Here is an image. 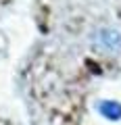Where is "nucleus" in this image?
<instances>
[{
  "label": "nucleus",
  "mask_w": 121,
  "mask_h": 125,
  "mask_svg": "<svg viewBox=\"0 0 121 125\" xmlns=\"http://www.w3.org/2000/svg\"><path fill=\"white\" fill-rule=\"evenodd\" d=\"M96 40H98V44L102 46V48L107 50H115L121 46V33L115 29H100L98 36H96Z\"/></svg>",
  "instance_id": "obj_1"
},
{
  "label": "nucleus",
  "mask_w": 121,
  "mask_h": 125,
  "mask_svg": "<svg viewBox=\"0 0 121 125\" xmlns=\"http://www.w3.org/2000/svg\"><path fill=\"white\" fill-rule=\"evenodd\" d=\"M98 111L102 117H107V119H121V104L119 102H113V100H104V102L98 104Z\"/></svg>",
  "instance_id": "obj_2"
}]
</instances>
